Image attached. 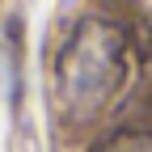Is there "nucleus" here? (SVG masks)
Wrapping results in <instances>:
<instances>
[{"label":"nucleus","instance_id":"obj_1","mask_svg":"<svg viewBox=\"0 0 152 152\" xmlns=\"http://www.w3.org/2000/svg\"><path fill=\"white\" fill-rule=\"evenodd\" d=\"M131 76L127 30L89 17L80 21L55 55V110L68 123H89L97 110L114 102V93Z\"/></svg>","mask_w":152,"mask_h":152},{"label":"nucleus","instance_id":"obj_2","mask_svg":"<svg viewBox=\"0 0 152 152\" xmlns=\"http://www.w3.org/2000/svg\"><path fill=\"white\" fill-rule=\"evenodd\" d=\"M93 152H152V140L140 135V131H118V135L102 140Z\"/></svg>","mask_w":152,"mask_h":152}]
</instances>
